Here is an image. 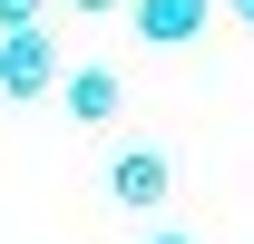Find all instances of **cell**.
<instances>
[{"label": "cell", "instance_id": "obj_6", "mask_svg": "<svg viewBox=\"0 0 254 244\" xmlns=\"http://www.w3.org/2000/svg\"><path fill=\"white\" fill-rule=\"evenodd\" d=\"M68 10H137V0H68Z\"/></svg>", "mask_w": 254, "mask_h": 244}, {"label": "cell", "instance_id": "obj_3", "mask_svg": "<svg viewBox=\"0 0 254 244\" xmlns=\"http://www.w3.org/2000/svg\"><path fill=\"white\" fill-rule=\"evenodd\" d=\"M59 108H68L78 127H118L127 78H118V68H68V78H59Z\"/></svg>", "mask_w": 254, "mask_h": 244}, {"label": "cell", "instance_id": "obj_2", "mask_svg": "<svg viewBox=\"0 0 254 244\" xmlns=\"http://www.w3.org/2000/svg\"><path fill=\"white\" fill-rule=\"evenodd\" d=\"M166 185H176V166H166L157 147H118L108 156V195H118V205H166Z\"/></svg>", "mask_w": 254, "mask_h": 244}, {"label": "cell", "instance_id": "obj_8", "mask_svg": "<svg viewBox=\"0 0 254 244\" xmlns=\"http://www.w3.org/2000/svg\"><path fill=\"white\" fill-rule=\"evenodd\" d=\"M147 244H195V235H147Z\"/></svg>", "mask_w": 254, "mask_h": 244}, {"label": "cell", "instance_id": "obj_4", "mask_svg": "<svg viewBox=\"0 0 254 244\" xmlns=\"http://www.w3.org/2000/svg\"><path fill=\"white\" fill-rule=\"evenodd\" d=\"M127 20L147 49H186V39H205V0H137Z\"/></svg>", "mask_w": 254, "mask_h": 244}, {"label": "cell", "instance_id": "obj_9", "mask_svg": "<svg viewBox=\"0 0 254 244\" xmlns=\"http://www.w3.org/2000/svg\"><path fill=\"white\" fill-rule=\"evenodd\" d=\"M0 49H10V39H0Z\"/></svg>", "mask_w": 254, "mask_h": 244}, {"label": "cell", "instance_id": "obj_5", "mask_svg": "<svg viewBox=\"0 0 254 244\" xmlns=\"http://www.w3.org/2000/svg\"><path fill=\"white\" fill-rule=\"evenodd\" d=\"M10 30H39V0H0V39Z\"/></svg>", "mask_w": 254, "mask_h": 244}, {"label": "cell", "instance_id": "obj_1", "mask_svg": "<svg viewBox=\"0 0 254 244\" xmlns=\"http://www.w3.org/2000/svg\"><path fill=\"white\" fill-rule=\"evenodd\" d=\"M68 68H59V39L49 30H10V49H0V98H49Z\"/></svg>", "mask_w": 254, "mask_h": 244}, {"label": "cell", "instance_id": "obj_7", "mask_svg": "<svg viewBox=\"0 0 254 244\" xmlns=\"http://www.w3.org/2000/svg\"><path fill=\"white\" fill-rule=\"evenodd\" d=\"M225 10H235V20H245V30H254V0H225Z\"/></svg>", "mask_w": 254, "mask_h": 244}]
</instances>
